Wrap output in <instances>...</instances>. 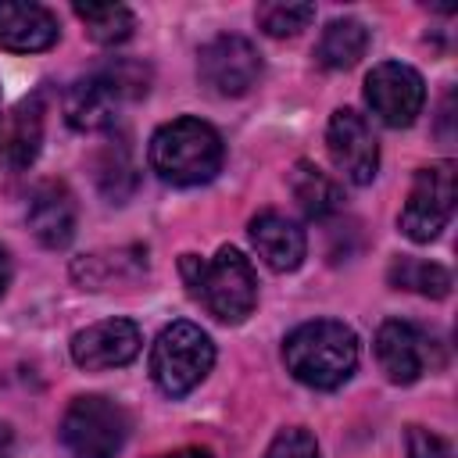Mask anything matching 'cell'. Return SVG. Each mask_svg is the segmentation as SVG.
Wrapping results in <instances>:
<instances>
[{
  "instance_id": "cell-16",
  "label": "cell",
  "mask_w": 458,
  "mask_h": 458,
  "mask_svg": "<svg viewBox=\"0 0 458 458\" xmlns=\"http://www.w3.org/2000/svg\"><path fill=\"white\" fill-rule=\"evenodd\" d=\"M43 143V100L29 97L0 122V154L11 168H29Z\"/></svg>"
},
{
  "instance_id": "cell-21",
  "label": "cell",
  "mask_w": 458,
  "mask_h": 458,
  "mask_svg": "<svg viewBox=\"0 0 458 458\" xmlns=\"http://www.w3.org/2000/svg\"><path fill=\"white\" fill-rule=\"evenodd\" d=\"M97 182H100V190H104L111 200H118V204H122V197L132 193V186H136V168H132L129 150H125L122 143H118V147H107L104 157L97 161Z\"/></svg>"
},
{
  "instance_id": "cell-27",
  "label": "cell",
  "mask_w": 458,
  "mask_h": 458,
  "mask_svg": "<svg viewBox=\"0 0 458 458\" xmlns=\"http://www.w3.org/2000/svg\"><path fill=\"white\" fill-rule=\"evenodd\" d=\"M0 458H11V429L0 426Z\"/></svg>"
},
{
  "instance_id": "cell-23",
  "label": "cell",
  "mask_w": 458,
  "mask_h": 458,
  "mask_svg": "<svg viewBox=\"0 0 458 458\" xmlns=\"http://www.w3.org/2000/svg\"><path fill=\"white\" fill-rule=\"evenodd\" d=\"M265 458H318V444L308 429L293 426V429H283L276 433V440L268 444Z\"/></svg>"
},
{
  "instance_id": "cell-12",
  "label": "cell",
  "mask_w": 458,
  "mask_h": 458,
  "mask_svg": "<svg viewBox=\"0 0 458 458\" xmlns=\"http://www.w3.org/2000/svg\"><path fill=\"white\" fill-rule=\"evenodd\" d=\"M140 354V329L129 318H104L86 326L82 333H75L72 340V358L75 365L89 369V372H104V369H118L129 365Z\"/></svg>"
},
{
  "instance_id": "cell-17",
  "label": "cell",
  "mask_w": 458,
  "mask_h": 458,
  "mask_svg": "<svg viewBox=\"0 0 458 458\" xmlns=\"http://www.w3.org/2000/svg\"><path fill=\"white\" fill-rule=\"evenodd\" d=\"M365 47H369V29L358 18H336L322 29V39H318L315 54L326 68L344 72V68H354L365 57Z\"/></svg>"
},
{
  "instance_id": "cell-3",
  "label": "cell",
  "mask_w": 458,
  "mask_h": 458,
  "mask_svg": "<svg viewBox=\"0 0 458 458\" xmlns=\"http://www.w3.org/2000/svg\"><path fill=\"white\" fill-rule=\"evenodd\" d=\"M182 276L190 290L204 301V308L218 322H243L258 304V279L250 261L236 247H222L211 261H200L193 254H182Z\"/></svg>"
},
{
  "instance_id": "cell-24",
  "label": "cell",
  "mask_w": 458,
  "mask_h": 458,
  "mask_svg": "<svg viewBox=\"0 0 458 458\" xmlns=\"http://www.w3.org/2000/svg\"><path fill=\"white\" fill-rule=\"evenodd\" d=\"M404 447H408V458H454L451 444L422 426H408L404 433Z\"/></svg>"
},
{
  "instance_id": "cell-5",
  "label": "cell",
  "mask_w": 458,
  "mask_h": 458,
  "mask_svg": "<svg viewBox=\"0 0 458 458\" xmlns=\"http://www.w3.org/2000/svg\"><path fill=\"white\" fill-rule=\"evenodd\" d=\"M211 365H215V344L200 326L172 322L157 333L150 351V376L165 394L172 397L190 394L211 372Z\"/></svg>"
},
{
  "instance_id": "cell-22",
  "label": "cell",
  "mask_w": 458,
  "mask_h": 458,
  "mask_svg": "<svg viewBox=\"0 0 458 458\" xmlns=\"http://www.w3.org/2000/svg\"><path fill=\"white\" fill-rule=\"evenodd\" d=\"M315 18V7L311 4H283V0H272V4H261L258 7V25L268 32V36H276V39H283V36H297L301 29H308V21Z\"/></svg>"
},
{
  "instance_id": "cell-10",
  "label": "cell",
  "mask_w": 458,
  "mask_h": 458,
  "mask_svg": "<svg viewBox=\"0 0 458 458\" xmlns=\"http://www.w3.org/2000/svg\"><path fill=\"white\" fill-rule=\"evenodd\" d=\"M326 147H329L333 165H336L354 186H365V182L376 179V168H379V143H376V132H372V125L365 122V114H358L354 107L333 111V118H329V125H326Z\"/></svg>"
},
{
  "instance_id": "cell-25",
  "label": "cell",
  "mask_w": 458,
  "mask_h": 458,
  "mask_svg": "<svg viewBox=\"0 0 458 458\" xmlns=\"http://www.w3.org/2000/svg\"><path fill=\"white\" fill-rule=\"evenodd\" d=\"M157 458H211V451H204V447H179V451H168V454H157Z\"/></svg>"
},
{
  "instance_id": "cell-13",
  "label": "cell",
  "mask_w": 458,
  "mask_h": 458,
  "mask_svg": "<svg viewBox=\"0 0 458 458\" xmlns=\"http://www.w3.org/2000/svg\"><path fill=\"white\" fill-rule=\"evenodd\" d=\"M25 222L32 229V236L57 250V247H68V240L75 236V197L64 182H39L29 197V211H25Z\"/></svg>"
},
{
  "instance_id": "cell-2",
  "label": "cell",
  "mask_w": 458,
  "mask_h": 458,
  "mask_svg": "<svg viewBox=\"0 0 458 458\" xmlns=\"http://www.w3.org/2000/svg\"><path fill=\"white\" fill-rule=\"evenodd\" d=\"M222 136L200 118L165 122L150 136V168L172 186H197L222 168Z\"/></svg>"
},
{
  "instance_id": "cell-1",
  "label": "cell",
  "mask_w": 458,
  "mask_h": 458,
  "mask_svg": "<svg viewBox=\"0 0 458 458\" xmlns=\"http://www.w3.org/2000/svg\"><path fill=\"white\" fill-rule=\"evenodd\" d=\"M283 361L304 386L333 390L351 379L358 365V336L333 318L297 326L283 344Z\"/></svg>"
},
{
  "instance_id": "cell-26",
  "label": "cell",
  "mask_w": 458,
  "mask_h": 458,
  "mask_svg": "<svg viewBox=\"0 0 458 458\" xmlns=\"http://www.w3.org/2000/svg\"><path fill=\"white\" fill-rule=\"evenodd\" d=\"M7 283H11V258H7V250L0 247V293L7 290Z\"/></svg>"
},
{
  "instance_id": "cell-14",
  "label": "cell",
  "mask_w": 458,
  "mask_h": 458,
  "mask_svg": "<svg viewBox=\"0 0 458 458\" xmlns=\"http://www.w3.org/2000/svg\"><path fill=\"white\" fill-rule=\"evenodd\" d=\"M57 43V18L32 0H0V50L36 54Z\"/></svg>"
},
{
  "instance_id": "cell-15",
  "label": "cell",
  "mask_w": 458,
  "mask_h": 458,
  "mask_svg": "<svg viewBox=\"0 0 458 458\" xmlns=\"http://www.w3.org/2000/svg\"><path fill=\"white\" fill-rule=\"evenodd\" d=\"M250 243L272 272H293L308 250L304 229L279 211H261L250 218Z\"/></svg>"
},
{
  "instance_id": "cell-19",
  "label": "cell",
  "mask_w": 458,
  "mask_h": 458,
  "mask_svg": "<svg viewBox=\"0 0 458 458\" xmlns=\"http://www.w3.org/2000/svg\"><path fill=\"white\" fill-rule=\"evenodd\" d=\"M75 18L86 25L89 39L93 43H104V47H114L122 39L132 36V11L125 4H75L72 7Z\"/></svg>"
},
{
  "instance_id": "cell-9",
  "label": "cell",
  "mask_w": 458,
  "mask_h": 458,
  "mask_svg": "<svg viewBox=\"0 0 458 458\" xmlns=\"http://www.w3.org/2000/svg\"><path fill=\"white\" fill-rule=\"evenodd\" d=\"M197 72L208 89L218 97H240L247 93L261 75V54L243 36H215L197 54Z\"/></svg>"
},
{
  "instance_id": "cell-20",
  "label": "cell",
  "mask_w": 458,
  "mask_h": 458,
  "mask_svg": "<svg viewBox=\"0 0 458 458\" xmlns=\"http://www.w3.org/2000/svg\"><path fill=\"white\" fill-rule=\"evenodd\" d=\"M390 283L397 290H415L422 297H447L451 293V272L437 261H419V258H401L390 265Z\"/></svg>"
},
{
  "instance_id": "cell-18",
  "label": "cell",
  "mask_w": 458,
  "mask_h": 458,
  "mask_svg": "<svg viewBox=\"0 0 458 458\" xmlns=\"http://www.w3.org/2000/svg\"><path fill=\"white\" fill-rule=\"evenodd\" d=\"M290 193H293V200L301 204V211L308 218H326L344 200L340 197V186L318 165H311V161H297L293 165V172H290Z\"/></svg>"
},
{
  "instance_id": "cell-11",
  "label": "cell",
  "mask_w": 458,
  "mask_h": 458,
  "mask_svg": "<svg viewBox=\"0 0 458 458\" xmlns=\"http://www.w3.org/2000/svg\"><path fill=\"white\" fill-rule=\"evenodd\" d=\"M376 361L390 383H415L433 365V340L411 322H383L376 333Z\"/></svg>"
},
{
  "instance_id": "cell-6",
  "label": "cell",
  "mask_w": 458,
  "mask_h": 458,
  "mask_svg": "<svg viewBox=\"0 0 458 458\" xmlns=\"http://www.w3.org/2000/svg\"><path fill=\"white\" fill-rule=\"evenodd\" d=\"M129 437L125 411L97 394L75 397L61 419V444L72 458H114Z\"/></svg>"
},
{
  "instance_id": "cell-4",
  "label": "cell",
  "mask_w": 458,
  "mask_h": 458,
  "mask_svg": "<svg viewBox=\"0 0 458 458\" xmlns=\"http://www.w3.org/2000/svg\"><path fill=\"white\" fill-rule=\"evenodd\" d=\"M147 93V68L136 61H114L86 79H79L68 93H64V114L72 129L82 132H97L114 125L118 107L125 100H136Z\"/></svg>"
},
{
  "instance_id": "cell-7",
  "label": "cell",
  "mask_w": 458,
  "mask_h": 458,
  "mask_svg": "<svg viewBox=\"0 0 458 458\" xmlns=\"http://www.w3.org/2000/svg\"><path fill=\"white\" fill-rule=\"evenodd\" d=\"M454 165L451 161H437L429 168L415 172V182L408 190V200L401 208V233L415 243H429L433 236H440V229L451 222L454 215Z\"/></svg>"
},
{
  "instance_id": "cell-8",
  "label": "cell",
  "mask_w": 458,
  "mask_h": 458,
  "mask_svg": "<svg viewBox=\"0 0 458 458\" xmlns=\"http://www.w3.org/2000/svg\"><path fill=\"white\" fill-rule=\"evenodd\" d=\"M365 100H369V107L379 122H386L394 129H404L419 118V111L426 104V86H422V75L411 64L383 61L365 79Z\"/></svg>"
}]
</instances>
